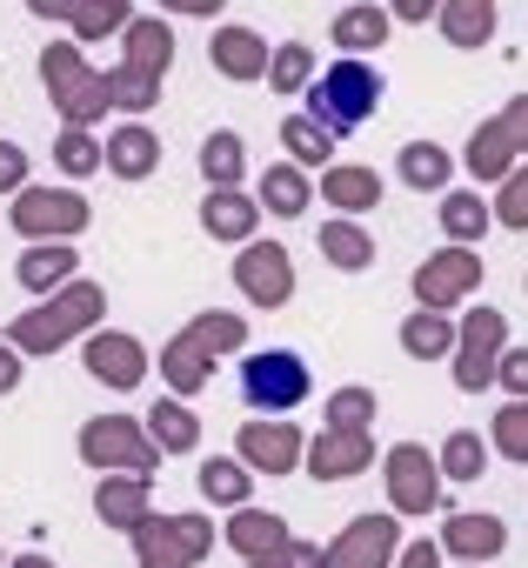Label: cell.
I'll use <instances>...</instances> for the list:
<instances>
[{"label": "cell", "instance_id": "29", "mask_svg": "<svg viewBox=\"0 0 528 568\" xmlns=\"http://www.w3.org/2000/svg\"><path fill=\"white\" fill-rule=\"evenodd\" d=\"M302 201H308V194H302V181H295L288 168L268 174V207H275V214H302Z\"/></svg>", "mask_w": 528, "mask_h": 568}, {"label": "cell", "instance_id": "11", "mask_svg": "<svg viewBox=\"0 0 528 568\" xmlns=\"http://www.w3.org/2000/svg\"><path fill=\"white\" fill-rule=\"evenodd\" d=\"M335 41L355 54V48H382L388 41V14L382 8H348L342 21H335Z\"/></svg>", "mask_w": 528, "mask_h": 568}, {"label": "cell", "instance_id": "36", "mask_svg": "<svg viewBox=\"0 0 528 568\" xmlns=\"http://www.w3.org/2000/svg\"><path fill=\"white\" fill-rule=\"evenodd\" d=\"M435 561H441V555H435L428 541H415V548H408V568H435Z\"/></svg>", "mask_w": 528, "mask_h": 568}, {"label": "cell", "instance_id": "32", "mask_svg": "<svg viewBox=\"0 0 528 568\" xmlns=\"http://www.w3.org/2000/svg\"><path fill=\"white\" fill-rule=\"evenodd\" d=\"M101 515L108 521H134L141 515V488H101Z\"/></svg>", "mask_w": 528, "mask_h": 568}, {"label": "cell", "instance_id": "16", "mask_svg": "<svg viewBox=\"0 0 528 568\" xmlns=\"http://www.w3.org/2000/svg\"><path fill=\"white\" fill-rule=\"evenodd\" d=\"M315 475H355L362 468V442L355 435H335V442H315Z\"/></svg>", "mask_w": 528, "mask_h": 568}, {"label": "cell", "instance_id": "33", "mask_svg": "<svg viewBox=\"0 0 528 568\" xmlns=\"http://www.w3.org/2000/svg\"><path fill=\"white\" fill-rule=\"evenodd\" d=\"M448 468H455V475H475V468H481V442H475V435H455V442H448Z\"/></svg>", "mask_w": 528, "mask_h": 568}, {"label": "cell", "instance_id": "3", "mask_svg": "<svg viewBox=\"0 0 528 568\" xmlns=\"http://www.w3.org/2000/svg\"><path fill=\"white\" fill-rule=\"evenodd\" d=\"M475 274H481V267H475V254H468V247H448L441 261H428V267L415 274V288H422V302H428V308H441V302H455V295L468 288Z\"/></svg>", "mask_w": 528, "mask_h": 568}, {"label": "cell", "instance_id": "4", "mask_svg": "<svg viewBox=\"0 0 528 568\" xmlns=\"http://www.w3.org/2000/svg\"><path fill=\"white\" fill-rule=\"evenodd\" d=\"M241 288L254 295V302H288V261H282V247H247L241 254Z\"/></svg>", "mask_w": 528, "mask_h": 568}, {"label": "cell", "instance_id": "40", "mask_svg": "<svg viewBox=\"0 0 528 568\" xmlns=\"http://www.w3.org/2000/svg\"><path fill=\"white\" fill-rule=\"evenodd\" d=\"M21 568H41V561H21Z\"/></svg>", "mask_w": 528, "mask_h": 568}, {"label": "cell", "instance_id": "5", "mask_svg": "<svg viewBox=\"0 0 528 568\" xmlns=\"http://www.w3.org/2000/svg\"><path fill=\"white\" fill-rule=\"evenodd\" d=\"M501 348V315H475L468 328H461V388H481L488 382V355Z\"/></svg>", "mask_w": 528, "mask_h": 568}, {"label": "cell", "instance_id": "14", "mask_svg": "<svg viewBox=\"0 0 528 568\" xmlns=\"http://www.w3.org/2000/svg\"><path fill=\"white\" fill-rule=\"evenodd\" d=\"M375 194H382V181L368 168H335L328 174V201H342V207H375Z\"/></svg>", "mask_w": 528, "mask_h": 568}, {"label": "cell", "instance_id": "22", "mask_svg": "<svg viewBox=\"0 0 528 568\" xmlns=\"http://www.w3.org/2000/svg\"><path fill=\"white\" fill-rule=\"evenodd\" d=\"M441 221H448V234H455V241H475V234L488 227V214H481V201H468V194H455V201L441 207Z\"/></svg>", "mask_w": 528, "mask_h": 568}, {"label": "cell", "instance_id": "34", "mask_svg": "<svg viewBox=\"0 0 528 568\" xmlns=\"http://www.w3.org/2000/svg\"><path fill=\"white\" fill-rule=\"evenodd\" d=\"M501 221H508V227H528V174L508 187V201H501Z\"/></svg>", "mask_w": 528, "mask_h": 568}, {"label": "cell", "instance_id": "7", "mask_svg": "<svg viewBox=\"0 0 528 568\" xmlns=\"http://www.w3.org/2000/svg\"><path fill=\"white\" fill-rule=\"evenodd\" d=\"M395 501L402 508H428L435 501V468H428V455L422 448H395Z\"/></svg>", "mask_w": 528, "mask_h": 568}, {"label": "cell", "instance_id": "12", "mask_svg": "<svg viewBox=\"0 0 528 568\" xmlns=\"http://www.w3.org/2000/svg\"><path fill=\"white\" fill-rule=\"evenodd\" d=\"M448 548H461V555H495V548H501V521H488V515H455V521H448Z\"/></svg>", "mask_w": 528, "mask_h": 568}, {"label": "cell", "instance_id": "8", "mask_svg": "<svg viewBox=\"0 0 528 568\" xmlns=\"http://www.w3.org/2000/svg\"><path fill=\"white\" fill-rule=\"evenodd\" d=\"M88 362H94V375L114 382V388H134V382H141V348H134L128 335H101Z\"/></svg>", "mask_w": 528, "mask_h": 568}, {"label": "cell", "instance_id": "2", "mask_svg": "<svg viewBox=\"0 0 528 568\" xmlns=\"http://www.w3.org/2000/svg\"><path fill=\"white\" fill-rule=\"evenodd\" d=\"M241 395L247 408H302L308 402V362L288 355V348H268V355H247L241 362Z\"/></svg>", "mask_w": 528, "mask_h": 568}, {"label": "cell", "instance_id": "31", "mask_svg": "<svg viewBox=\"0 0 528 568\" xmlns=\"http://www.w3.org/2000/svg\"><path fill=\"white\" fill-rule=\"evenodd\" d=\"M154 435H161L167 448H187V442H194V415H181V408H161V415H154Z\"/></svg>", "mask_w": 528, "mask_h": 568}, {"label": "cell", "instance_id": "15", "mask_svg": "<svg viewBox=\"0 0 528 568\" xmlns=\"http://www.w3.org/2000/svg\"><path fill=\"white\" fill-rule=\"evenodd\" d=\"M88 455H94V462H108V455H114V462H148V448H141V442H134L121 422L94 428V435H88Z\"/></svg>", "mask_w": 528, "mask_h": 568}, {"label": "cell", "instance_id": "39", "mask_svg": "<svg viewBox=\"0 0 528 568\" xmlns=\"http://www.w3.org/2000/svg\"><path fill=\"white\" fill-rule=\"evenodd\" d=\"M174 8H187V14H214L221 0H174Z\"/></svg>", "mask_w": 528, "mask_h": 568}, {"label": "cell", "instance_id": "28", "mask_svg": "<svg viewBox=\"0 0 528 568\" xmlns=\"http://www.w3.org/2000/svg\"><path fill=\"white\" fill-rule=\"evenodd\" d=\"M234 541H241L247 555H261V548H275V541H282V521H261V515H241V521H234Z\"/></svg>", "mask_w": 528, "mask_h": 568}, {"label": "cell", "instance_id": "20", "mask_svg": "<svg viewBox=\"0 0 528 568\" xmlns=\"http://www.w3.org/2000/svg\"><path fill=\"white\" fill-rule=\"evenodd\" d=\"M201 168H207V181H234V174H241V141H234V134H214V141L201 148Z\"/></svg>", "mask_w": 528, "mask_h": 568}, {"label": "cell", "instance_id": "9", "mask_svg": "<svg viewBox=\"0 0 528 568\" xmlns=\"http://www.w3.org/2000/svg\"><path fill=\"white\" fill-rule=\"evenodd\" d=\"M488 28H495V0H455L448 8V41L455 48H481Z\"/></svg>", "mask_w": 528, "mask_h": 568}, {"label": "cell", "instance_id": "35", "mask_svg": "<svg viewBox=\"0 0 528 568\" xmlns=\"http://www.w3.org/2000/svg\"><path fill=\"white\" fill-rule=\"evenodd\" d=\"M501 375H508V388H515V395H528V355H508V362H501Z\"/></svg>", "mask_w": 528, "mask_h": 568}, {"label": "cell", "instance_id": "23", "mask_svg": "<svg viewBox=\"0 0 528 568\" xmlns=\"http://www.w3.org/2000/svg\"><path fill=\"white\" fill-rule=\"evenodd\" d=\"M402 342H408V355H422V362H428V355H441V348H448V328H441L435 315H415V322L402 328Z\"/></svg>", "mask_w": 528, "mask_h": 568}, {"label": "cell", "instance_id": "21", "mask_svg": "<svg viewBox=\"0 0 528 568\" xmlns=\"http://www.w3.org/2000/svg\"><path fill=\"white\" fill-rule=\"evenodd\" d=\"M322 247H328V261H335V267H368V254H375L355 227H328V234H322Z\"/></svg>", "mask_w": 528, "mask_h": 568}, {"label": "cell", "instance_id": "24", "mask_svg": "<svg viewBox=\"0 0 528 568\" xmlns=\"http://www.w3.org/2000/svg\"><path fill=\"white\" fill-rule=\"evenodd\" d=\"M495 442L515 455V462H528V402H515V408H501V422H495Z\"/></svg>", "mask_w": 528, "mask_h": 568}, {"label": "cell", "instance_id": "30", "mask_svg": "<svg viewBox=\"0 0 528 568\" xmlns=\"http://www.w3.org/2000/svg\"><path fill=\"white\" fill-rule=\"evenodd\" d=\"M268 81H275V88H302V81H308V54H302V48H282L275 68H268Z\"/></svg>", "mask_w": 528, "mask_h": 568}, {"label": "cell", "instance_id": "25", "mask_svg": "<svg viewBox=\"0 0 528 568\" xmlns=\"http://www.w3.org/2000/svg\"><path fill=\"white\" fill-rule=\"evenodd\" d=\"M148 161H154V141H148L141 128H128V134H114V168H121V174H141Z\"/></svg>", "mask_w": 528, "mask_h": 568}, {"label": "cell", "instance_id": "13", "mask_svg": "<svg viewBox=\"0 0 528 568\" xmlns=\"http://www.w3.org/2000/svg\"><path fill=\"white\" fill-rule=\"evenodd\" d=\"M214 61H221L227 74H261V68H268V61H261V41H254L247 28L221 34V41H214Z\"/></svg>", "mask_w": 528, "mask_h": 568}, {"label": "cell", "instance_id": "26", "mask_svg": "<svg viewBox=\"0 0 528 568\" xmlns=\"http://www.w3.org/2000/svg\"><path fill=\"white\" fill-rule=\"evenodd\" d=\"M468 161H475V174H495L508 161V128H481L475 148H468Z\"/></svg>", "mask_w": 528, "mask_h": 568}, {"label": "cell", "instance_id": "1", "mask_svg": "<svg viewBox=\"0 0 528 568\" xmlns=\"http://www.w3.org/2000/svg\"><path fill=\"white\" fill-rule=\"evenodd\" d=\"M308 101H315V121H322L328 134H348V128H362V121L382 108V74H368L362 61H342V68H328V74L308 88Z\"/></svg>", "mask_w": 528, "mask_h": 568}, {"label": "cell", "instance_id": "18", "mask_svg": "<svg viewBox=\"0 0 528 568\" xmlns=\"http://www.w3.org/2000/svg\"><path fill=\"white\" fill-rule=\"evenodd\" d=\"M402 174H408L415 187H441V181H448V154H441V148H408V154H402Z\"/></svg>", "mask_w": 528, "mask_h": 568}, {"label": "cell", "instance_id": "38", "mask_svg": "<svg viewBox=\"0 0 528 568\" xmlns=\"http://www.w3.org/2000/svg\"><path fill=\"white\" fill-rule=\"evenodd\" d=\"M395 8H402V14H408V21H422V14H428V8H435V0H395Z\"/></svg>", "mask_w": 528, "mask_h": 568}, {"label": "cell", "instance_id": "19", "mask_svg": "<svg viewBox=\"0 0 528 568\" xmlns=\"http://www.w3.org/2000/svg\"><path fill=\"white\" fill-rule=\"evenodd\" d=\"M247 221H254V207L241 194H207V227L214 234H247Z\"/></svg>", "mask_w": 528, "mask_h": 568}, {"label": "cell", "instance_id": "6", "mask_svg": "<svg viewBox=\"0 0 528 568\" xmlns=\"http://www.w3.org/2000/svg\"><path fill=\"white\" fill-rule=\"evenodd\" d=\"M382 555H388V521H355V528L335 541L328 568H382Z\"/></svg>", "mask_w": 528, "mask_h": 568}, {"label": "cell", "instance_id": "10", "mask_svg": "<svg viewBox=\"0 0 528 568\" xmlns=\"http://www.w3.org/2000/svg\"><path fill=\"white\" fill-rule=\"evenodd\" d=\"M241 448H247V462H254V468H268V475L295 462V435H288V428H247V435H241Z\"/></svg>", "mask_w": 528, "mask_h": 568}, {"label": "cell", "instance_id": "17", "mask_svg": "<svg viewBox=\"0 0 528 568\" xmlns=\"http://www.w3.org/2000/svg\"><path fill=\"white\" fill-rule=\"evenodd\" d=\"M282 141L295 148V161H328V148H335L322 121H288V128H282Z\"/></svg>", "mask_w": 528, "mask_h": 568}, {"label": "cell", "instance_id": "37", "mask_svg": "<svg viewBox=\"0 0 528 568\" xmlns=\"http://www.w3.org/2000/svg\"><path fill=\"white\" fill-rule=\"evenodd\" d=\"M501 128H508V134H528V101H521V108H515V114H508ZM521 148H528V141H521Z\"/></svg>", "mask_w": 528, "mask_h": 568}, {"label": "cell", "instance_id": "27", "mask_svg": "<svg viewBox=\"0 0 528 568\" xmlns=\"http://www.w3.org/2000/svg\"><path fill=\"white\" fill-rule=\"evenodd\" d=\"M201 488H207L214 501H241L247 475H241V468H227V462H207V468H201Z\"/></svg>", "mask_w": 528, "mask_h": 568}]
</instances>
